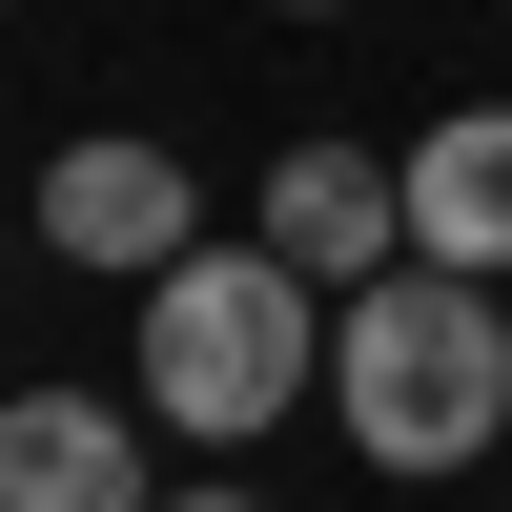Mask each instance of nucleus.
<instances>
[{
    "instance_id": "nucleus-7",
    "label": "nucleus",
    "mask_w": 512,
    "mask_h": 512,
    "mask_svg": "<svg viewBox=\"0 0 512 512\" xmlns=\"http://www.w3.org/2000/svg\"><path fill=\"white\" fill-rule=\"evenodd\" d=\"M164 512H267V492H226V472H205V492H164Z\"/></svg>"
},
{
    "instance_id": "nucleus-3",
    "label": "nucleus",
    "mask_w": 512,
    "mask_h": 512,
    "mask_svg": "<svg viewBox=\"0 0 512 512\" xmlns=\"http://www.w3.org/2000/svg\"><path fill=\"white\" fill-rule=\"evenodd\" d=\"M41 246L62 267H123V287H164L205 246V185H185V144H62L41 164Z\"/></svg>"
},
{
    "instance_id": "nucleus-2",
    "label": "nucleus",
    "mask_w": 512,
    "mask_h": 512,
    "mask_svg": "<svg viewBox=\"0 0 512 512\" xmlns=\"http://www.w3.org/2000/svg\"><path fill=\"white\" fill-rule=\"evenodd\" d=\"M328 328L349 308H328L287 246H185V267L144 287V369H123V390L185 451H246V431H287V410L328 390Z\"/></svg>"
},
{
    "instance_id": "nucleus-5",
    "label": "nucleus",
    "mask_w": 512,
    "mask_h": 512,
    "mask_svg": "<svg viewBox=\"0 0 512 512\" xmlns=\"http://www.w3.org/2000/svg\"><path fill=\"white\" fill-rule=\"evenodd\" d=\"M144 431H164L144 390H21L0 410V512H164Z\"/></svg>"
},
{
    "instance_id": "nucleus-4",
    "label": "nucleus",
    "mask_w": 512,
    "mask_h": 512,
    "mask_svg": "<svg viewBox=\"0 0 512 512\" xmlns=\"http://www.w3.org/2000/svg\"><path fill=\"white\" fill-rule=\"evenodd\" d=\"M267 246L349 308V287H390L410 267V144H287L267 164Z\"/></svg>"
},
{
    "instance_id": "nucleus-1",
    "label": "nucleus",
    "mask_w": 512,
    "mask_h": 512,
    "mask_svg": "<svg viewBox=\"0 0 512 512\" xmlns=\"http://www.w3.org/2000/svg\"><path fill=\"white\" fill-rule=\"evenodd\" d=\"M328 410H349L369 472H472V451L512 431V287L492 267H390L349 287V328H328Z\"/></svg>"
},
{
    "instance_id": "nucleus-6",
    "label": "nucleus",
    "mask_w": 512,
    "mask_h": 512,
    "mask_svg": "<svg viewBox=\"0 0 512 512\" xmlns=\"http://www.w3.org/2000/svg\"><path fill=\"white\" fill-rule=\"evenodd\" d=\"M410 267H492L512 287V103H451L410 144Z\"/></svg>"
},
{
    "instance_id": "nucleus-8",
    "label": "nucleus",
    "mask_w": 512,
    "mask_h": 512,
    "mask_svg": "<svg viewBox=\"0 0 512 512\" xmlns=\"http://www.w3.org/2000/svg\"><path fill=\"white\" fill-rule=\"evenodd\" d=\"M287 21H349V0H287Z\"/></svg>"
}]
</instances>
